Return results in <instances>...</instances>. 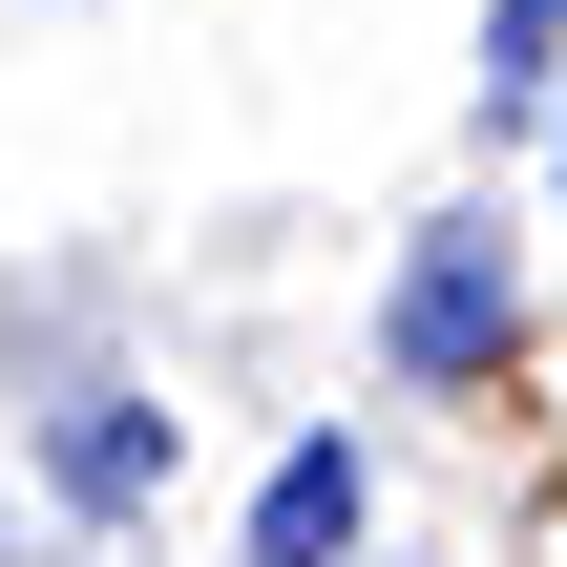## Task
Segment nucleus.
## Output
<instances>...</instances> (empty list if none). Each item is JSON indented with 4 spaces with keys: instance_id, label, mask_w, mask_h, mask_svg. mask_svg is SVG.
<instances>
[{
    "instance_id": "obj_3",
    "label": "nucleus",
    "mask_w": 567,
    "mask_h": 567,
    "mask_svg": "<svg viewBox=\"0 0 567 567\" xmlns=\"http://www.w3.org/2000/svg\"><path fill=\"white\" fill-rule=\"evenodd\" d=\"M147 463H168V421H147V400H84V421H63V484H84V505H126Z\"/></svg>"
},
{
    "instance_id": "obj_4",
    "label": "nucleus",
    "mask_w": 567,
    "mask_h": 567,
    "mask_svg": "<svg viewBox=\"0 0 567 567\" xmlns=\"http://www.w3.org/2000/svg\"><path fill=\"white\" fill-rule=\"evenodd\" d=\"M547 42H567V0H505V21H484V105H526V84H547Z\"/></svg>"
},
{
    "instance_id": "obj_1",
    "label": "nucleus",
    "mask_w": 567,
    "mask_h": 567,
    "mask_svg": "<svg viewBox=\"0 0 567 567\" xmlns=\"http://www.w3.org/2000/svg\"><path fill=\"white\" fill-rule=\"evenodd\" d=\"M379 337H400V379H484V358L526 337V252H505L484 210H463V231H421V252H400V316H379Z\"/></svg>"
},
{
    "instance_id": "obj_2",
    "label": "nucleus",
    "mask_w": 567,
    "mask_h": 567,
    "mask_svg": "<svg viewBox=\"0 0 567 567\" xmlns=\"http://www.w3.org/2000/svg\"><path fill=\"white\" fill-rule=\"evenodd\" d=\"M358 505H379L358 442H295V463L252 484V567H337V547H358Z\"/></svg>"
}]
</instances>
